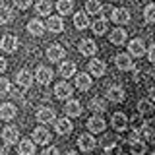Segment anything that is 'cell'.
<instances>
[{
  "mask_svg": "<svg viewBox=\"0 0 155 155\" xmlns=\"http://www.w3.org/2000/svg\"><path fill=\"white\" fill-rule=\"evenodd\" d=\"M110 124H113V128L116 132H122V130H126V126L130 124V120L124 113H114L113 118H110Z\"/></svg>",
  "mask_w": 155,
  "mask_h": 155,
  "instance_id": "cell-6",
  "label": "cell"
},
{
  "mask_svg": "<svg viewBox=\"0 0 155 155\" xmlns=\"http://www.w3.org/2000/svg\"><path fill=\"white\" fill-rule=\"evenodd\" d=\"M107 27H109V23H107V19H97V21H93V33L95 35H105Z\"/></svg>",
  "mask_w": 155,
  "mask_h": 155,
  "instance_id": "cell-34",
  "label": "cell"
},
{
  "mask_svg": "<svg viewBox=\"0 0 155 155\" xmlns=\"http://www.w3.org/2000/svg\"><path fill=\"white\" fill-rule=\"evenodd\" d=\"M126 37H128V31H124L122 27H116L110 31V43L113 45H124Z\"/></svg>",
  "mask_w": 155,
  "mask_h": 155,
  "instance_id": "cell-18",
  "label": "cell"
},
{
  "mask_svg": "<svg viewBox=\"0 0 155 155\" xmlns=\"http://www.w3.org/2000/svg\"><path fill=\"white\" fill-rule=\"evenodd\" d=\"M114 23H128L130 21V12L126 8H116L113 10V16H110Z\"/></svg>",
  "mask_w": 155,
  "mask_h": 155,
  "instance_id": "cell-15",
  "label": "cell"
},
{
  "mask_svg": "<svg viewBox=\"0 0 155 155\" xmlns=\"http://www.w3.org/2000/svg\"><path fill=\"white\" fill-rule=\"evenodd\" d=\"M138 113H140V118L142 120H151L153 116V103L147 99H142L138 103Z\"/></svg>",
  "mask_w": 155,
  "mask_h": 155,
  "instance_id": "cell-3",
  "label": "cell"
},
{
  "mask_svg": "<svg viewBox=\"0 0 155 155\" xmlns=\"http://www.w3.org/2000/svg\"><path fill=\"white\" fill-rule=\"evenodd\" d=\"M33 143H39V145H47L48 142H51V132H48L47 128H43V126H39V128L33 130Z\"/></svg>",
  "mask_w": 155,
  "mask_h": 155,
  "instance_id": "cell-2",
  "label": "cell"
},
{
  "mask_svg": "<svg viewBox=\"0 0 155 155\" xmlns=\"http://www.w3.org/2000/svg\"><path fill=\"white\" fill-rule=\"evenodd\" d=\"M114 62H116V68L122 70V72L134 70V60H132V56H130V54H124V52H122V54H116Z\"/></svg>",
  "mask_w": 155,
  "mask_h": 155,
  "instance_id": "cell-5",
  "label": "cell"
},
{
  "mask_svg": "<svg viewBox=\"0 0 155 155\" xmlns=\"http://www.w3.org/2000/svg\"><path fill=\"white\" fill-rule=\"evenodd\" d=\"M4 70H6V60H4V58H0V74H2Z\"/></svg>",
  "mask_w": 155,
  "mask_h": 155,
  "instance_id": "cell-42",
  "label": "cell"
},
{
  "mask_svg": "<svg viewBox=\"0 0 155 155\" xmlns=\"http://www.w3.org/2000/svg\"><path fill=\"white\" fill-rule=\"evenodd\" d=\"M66 155H78V153H76V151H68Z\"/></svg>",
  "mask_w": 155,
  "mask_h": 155,
  "instance_id": "cell-43",
  "label": "cell"
},
{
  "mask_svg": "<svg viewBox=\"0 0 155 155\" xmlns=\"http://www.w3.org/2000/svg\"><path fill=\"white\" fill-rule=\"evenodd\" d=\"M56 10L60 12V16L72 14V10H74V2H72V0H58V4H56Z\"/></svg>",
  "mask_w": 155,
  "mask_h": 155,
  "instance_id": "cell-30",
  "label": "cell"
},
{
  "mask_svg": "<svg viewBox=\"0 0 155 155\" xmlns=\"http://www.w3.org/2000/svg\"><path fill=\"white\" fill-rule=\"evenodd\" d=\"M107 99H109L110 103H122V101H124V89L118 87V85L109 87V91H107Z\"/></svg>",
  "mask_w": 155,
  "mask_h": 155,
  "instance_id": "cell-10",
  "label": "cell"
},
{
  "mask_svg": "<svg viewBox=\"0 0 155 155\" xmlns=\"http://www.w3.org/2000/svg\"><path fill=\"white\" fill-rule=\"evenodd\" d=\"M8 93H10V81L6 78H0V97L8 95Z\"/></svg>",
  "mask_w": 155,
  "mask_h": 155,
  "instance_id": "cell-38",
  "label": "cell"
},
{
  "mask_svg": "<svg viewBox=\"0 0 155 155\" xmlns=\"http://www.w3.org/2000/svg\"><path fill=\"white\" fill-rule=\"evenodd\" d=\"M128 51H130V54H134V56H143L145 47H143L142 39H132V41L128 43Z\"/></svg>",
  "mask_w": 155,
  "mask_h": 155,
  "instance_id": "cell-21",
  "label": "cell"
},
{
  "mask_svg": "<svg viewBox=\"0 0 155 155\" xmlns=\"http://www.w3.org/2000/svg\"><path fill=\"white\" fill-rule=\"evenodd\" d=\"M27 31L35 37H41L43 33H45V25H43V21H39V19H31V21L27 23Z\"/></svg>",
  "mask_w": 155,
  "mask_h": 155,
  "instance_id": "cell-25",
  "label": "cell"
},
{
  "mask_svg": "<svg viewBox=\"0 0 155 155\" xmlns=\"http://www.w3.org/2000/svg\"><path fill=\"white\" fill-rule=\"evenodd\" d=\"M16 81L21 87H31V84H33V74L29 70H19L18 74H16Z\"/></svg>",
  "mask_w": 155,
  "mask_h": 155,
  "instance_id": "cell-17",
  "label": "cell"
},
{
  "mask_svg": "<svg viewBox=\"0 0 155 155\" xmlns=\"http://www.w3.org/2000/svg\"><path fill=\"white\" fill-rule=\"evenodd\" d=\"M64 113L68 116H80L81 114V103L76 101V99H70L66 103V107H64Z\"/></svg>",
  "mask_w": 155,
  "mask_h": 155,
  "instance_id": "cell-20",
  "label": "cell"
},
{
  "mask_svg": "<svg viewBox=\"0 0 155 155\" xmlns=\"http://www.w3.org/2000/svg\"><path fill=\"white\" fill-rule=\"evenodd\" d=\"M18 151H19V155H33L35 153V143L31 140H21L18 145Z\"/></svg>",
  "mask_w": 155,
  "mask_h": 155,
  "instance_id": "cell-26",
  "label": "cell"
},
{
  "mask_svg": "<svg viewBox=\"0 0 155 155\" xmlns=\"http://www.w3.org/2000/svg\"><path fill=\"white\" fill-rule=\"evenodd\" d=\"M47 29L52 33H60L62 29H64V21H62L60 16H51L47 19Z\"/></svg>",
  "mask_w": 155,
  "mask_h": 155,
  "instance_id": "cell-14",
  "label": "cell"
},
{
  "mask_svg": "<svg viewBox=\"0 0 155 155\" xmlns=\"http://www.w3.org/2000/svg\"><path fill=\"white\" fill-rule=\"evenodd\" d=\"M89 109L95 110V113H105V110H107V103L103 99H99V97H95V99L89 101Z\"/></svg>",
  "mask_w": 155,
  "mask_h": 155,
  "instance_id": "cell-33",
  "label": "cell"
},
{
  "mask_svg": "<svg viewBox=\"0 0 155 155\" xmlns=\"http://www.w3.org/2000/svg\"><path fill=\"white\" fill-rule=\"evenodd\" d=\"M43 155H58V149L56 147H45Z\"/></svg>",
  "mask_w": 155,
  "mask_h": 155,
  "instance_id": "cell-41",
  "label": "cell"
},
{
  "mask_svg": "<svg viewBox=\"0 0 155 155\" xmlns=\"http://www.w3.org/2000/svg\"><path fill=\"white\" fill-rule=\"evenodd\" d=\"M143 16H145V21H147V23L155 21V6H153V4H147V6H145Z\"/></svg>",
  "mask_w": 155,
  "mask_h": 155,
  "instance_id": "cell-36",
  "label": "cell"
},
{
  "mask_svg": "<svg viewBox=\"0 0 155 155\" xmlns=\"http://www.w3.org/2000/svg\"><path fill=\"white\" fill-rule=\"evenodd\" d=\"M145 143L143 142H134V143H130V151H132V155H143L145 153Z\"/></svg>",
  "mask_w": 155,
  "mask_h": 155,
  "instance_id": "cell-35",
  "label": "cell"
},
{
  "mask_svg": "<svg viewBox=\"0 0 155 155\" xmlns=\"http://www.w3.org/2000/svg\"><path fill=\"white\" fill-rule=\"evenodd\" d=\"M0 48H2L4 52H14L18 48V37L14 35H4L0 39Z\"/></svg>",
  "mask_w": 155,
  "mask_h": 155,
  "instance_id": "cell-9",
  "label": "cell"
},
{
  "mask_svg": "<svg viewBox=\"0 0 155 155\" xmlns=\"http://www.w3.org/2000/svg\"><path fill=\"white\" fill-rule=\"evenodd\" d=\"M151 155H155V153H151Z\"/></svg>",
  "mask_w": 155,
  "mask_h": 155,
  "instance_id": "cell-44",
  "label": "cell"
},
{
  "mask_svg": "<svg viewBox=\"0 0 155 155\" xmlns=\"http://www.w3.org/2000/svg\"><path fill=\"white\" fill-rule=\"evenodd\" d=\"M85 12L91 14V16L101 14V12H103V4H101V0H87V2H85Z\"/></svg>",
  "mask_w": 155,
  "mask_h": 155,
  "instance_id": "cell-27",
  "label": "cell"
},
{
  "mask_svg": "<svg viewBox=\"0 0 155 155\" xmlns=\"http://www.w3.org/2000/svg\"><path fill=\"white\" fill-rule=\"evenodd\" d=\"M74 27L76 29H87L89 27V19H87L85 12H78L74 16Z\"/></svg>",
  "mask_w": 155,
  "mask_h": 155,
  "instance_id": "cell-28",
  "label": "cell"
},
{
  "mask_svg": "<svg viewBox=\"0 0 155 155\" xmlns=\"http://www.w3.org/2000/svg\"><path fill=\"white\" fill-rule=\"evenodd\" d=\"M16 105H12V103H4V105H0V118L2 120H12L14 116H16Z\"/></svg>",
  "mask_w": 155,
  "mask_h": 155,
  "instance_id": "cell-19",
  "label": "cell"
},
{
  "mask_svg": "<svg viewBox=\"0 0 155 155\" xmlns=\"http://www.w3.org/2000/svg\"><path fill=\"white\" fill-rule=\"evenodd\" d=\"M18 138H19V130L16 128V126H6V128L2 130V140H4L8 145H10V143H16Z\"/></svg>",
  "mask_w": 155,
  "mask_h": 155,
  "instance_id": "cell-13",
  "label": "cell"
},
{
  "mask_svg": "<svg viewBox=\"0 0 155 155\" xmlns=\"http://www.w3.org/2000/svg\"><path fill=\"white\" fill-rule=\"evenodd\" d=\"M51 10H52L51 0H39V2H37V14H39V16H48Z\"/></svg>",
  "mask_w": 155,
  "mask_h": 155,
  "instance_id": "cell-32",
  "label": "cell"
},
{
  "mask_svg": "<svg viewBox=\"0 0 155 155\" xmlns=\"http://www.w3.org/2000/svg\"><path fill=\"white\" fill-rule=\"evenodd\" d=\"M95 138L91 134H81L80 136V140H78V145H80V149L81 151H91V149L95 147Z\"/></svg>",
  "mask_w": 155,
  "mask_h": 155,
  "instance_id": "cell-12",
  "label": "cell"
},
{
  "mask_svg": "<svg viewBox=\"0 0 155 155\" xmlns=\"http://www.w3.org/2000/svg\"><path fill=\"white\" fill-rule=\"evenodd\" d=\"M14 19V12L10 6H0V23H10Z\"/></svg>",
  "mask_w": 155,
  "mask_h": 155,
  "instance_id": "cell-31",
  "label": "cell"
},
{
  "mask_svg": "<svg viewBox=\"0 0 155 155\" xmlns=\"http://www.w3.org/2000/svg\"><path fill=\"white\" fill-rule=\"evenodd\" d=\"M147 58H149V62H155V47L153 45H149V48H147Z\"/></svg>",
  "mask_w": 155,
  "mask_h": 155,
  "instance_id": "cell-40",
  "label": "cell"
},
{
  "mask_svg": "<svg viewBox=\"0 0 155 155\" xmlns=\"http://www.w3.org/2000/svg\"><path fill=\"white\" fill-rule=\"evenodd\" d=\"M76 87L80 91H87L91 87V76L89 74H84V72H81V74H78L76 76Z\"/></svg>",
  "mask_w": 155,
  "mask_h": 155,
  "instance_id": "cell-22",
  "label": "cell"
},
{
  "mask_svg": "<svg viewBox=\"0 0 155 155\" xmlns=\"http://www.w3.org/2000/svg\"><path fill=\"white\" fill-rule=\"evenodd\" d=\"M37 120L41 124H51L56 120V113L54 109H51V107H41V109L37 110Z\"/></svg>",
  "mask_w": 155,
  "mask_h": 155,
  "instance_id": "cell-1",
  "label": "cell"
},
{
  "mask_svg": "<svg viewBox=\"0 0 155 155\" xmlns=\"http://www.w3.org/2000/svg\"><path fill=\"white\" fill-rule=\"evenodd\" d=\"M14 4H16V8H19V10H27L31 6V0H14Z\"/></svg>",
  "mask_w": 155,
  "mask_h": 155,
  "instance_id": "cell-39",
  "label": "cell"
},
{
  "mask_svg": "<svg viewBox=\"0 0 155 155\" xmlns=\"http://www.w3.org/2000/svg\"><path fill=\"white\" fill-rule=\"evenodd\" d=\"M33 78H35L41 85H48V84H51V80H52V70H51V68H47V66H39Z\"/></svg>",
  "mask_w": 155,
  "mask_h": 155,
  "instance_id": "cell-4",
  "label": "cell"
},
{
  "mask_svg": "<svg viewBox=\"0 0 155 155\" xmlns=\"http://www.w3.org/2000/svg\"><path fill=\"white\" fill-rule=\"evenodd\" d=\"M120 155H122V153H120Z\"/></svg>",
  "mask_w": 155,
  "mask_h": 155,
  "instance_id": "cell-45",
  "label": "cell"
},
{
  "mask_svg": "<svg viewBox=\"0 0 155 155\" xmlns=\"http://www.w3.org/2000/svg\"><path fill=\"white\" fill-rule=\"evenodd\" d=\"M78 48H80V52L84 56H93L97 52V45H95L93 39H84V41L78 45Z\"/></svg>",
  "mask_w": 155,
  "mask_h": 155,
  "instance_id": "cell-8",
  "label": "cell"
},
{
  "mask_svg": "<svg viewBox=\"0 0 155 155\" xmlns=\"http://www.w3.org/2000/svg\"><path fill=\"white\" fill-rule=\"evenodd\" d=\"M105 153L107 155H120V145L118 143H107L105 145Z\"/></svg>",
  "mask_w": 155,
  "mask_h": 155,
  "instance_id": "cell-37",
  "label": "cell"
},
{
  "mask_svg": "<svg viewBox=\"0 0 155 155\" xmlns=\"http://www.w3.org/2000/svg\"><path fill=\"white\" fill-rule=\"evenodd\" d=\"M58 72H60L62 78H70V76L76 74V64L74 62H62L60 68H58Z\"/></svg>",
  "mask_w": 155,
  "mask_h": 155,
  "instance_id": "cell-29",
  "label": "cell"
},
{
  "mask_svg": "<svg viewBox=\"0 0 155 155\" xmlns=\"http://www.w3.org/2000/svg\"><path fill=\"white\" fill-rule=\"evenodd\" d=\"M87 128H89V132L91 134H97V132H103L105 130V120H103V116H91L89 120H87Z\"/></svg>",
  "mask_w": 155,
  "mask_h": 155,
  "instance_id": "cell-11",
  "label": "cell"
},
{
  "mask_svg": "<svg viewBox=\"0 0 155 155\" xmlns=\"http://www.w3.org/2000/svg\"><path fill=\"white\" fill-rule=\"evenodd\" d=\"M89 72L93 74V78H101L107 72V66L103 60H97V58H93V60L89 62Z\"/></svg>",
  "mask_w": 155,
  "mask_h": 155,
  "instance_id": "cell-16",
  "label": "cell"
},
{
  "mask_svg": "<svg viewBox=\"0 0 155 155\" xmlns=\"http://www.w3.org/2000/svg\"><path fill=\"white\" fill-rule=\"evenodd\" d=\"M54 95L58 99H68V97L72 95V85H68L66 81H60V84H56L54 87Z\"/></svg>",
  "mask_w": 155,
  "mask_h": 155,
  "instance_id": "cell-23",
  "label": "cell"
},
{
  "mask_svg": "<svg viewBox=\"0 0 155 155\" xmlns=\"http://www.w3.org/2000/svg\"><path fill=\"white\" fill-rule=\"evenodd\" d=\"M66 56V51L62 48V45H51L47 51V58L51 62H60L62 58Z\"/></svg>",
  "mask_w": 155,
  "mask_h": 155,
  "instance_id": "cell-7",
  "label": "cell"
},
{
  "mask_svg": "<svg viewBox=\"0 0 155 155\" xmlns=\"http://www.w3.org/2000/svg\"><path fill=\"white\" fill-rule=\"evenodd\" d=\"M54 122H56L54 128H56V132L60 134V136H66V134L72 132V122L68 118H56Z\"/></svg>",
  "mask_w": 155,
  "mask_h": 155,
  "instance_id": "cell-24",
  "label": "cell"
}]
</instances>
